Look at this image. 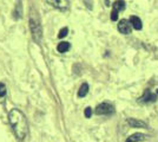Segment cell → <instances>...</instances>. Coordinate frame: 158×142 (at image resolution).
Segmentation results:
<instances>
[{
    "instance_id": "1",
    "label": "cell",
    "mask_w": 158,
    "mask_h": 142,
    "mask_svg": "<svg viewBox=\"0 0 158 142\" xmlns=\"http://www.w3.org/2000/svg\"><path fill=\"white\" fill-rule=\"evenodd\" d=\"M8 121L12 126L15 136L19 140H24L28 133V126L25 115L18 109H12L8 113Z\"/></svg>"
},
{
    "instance_id": "2",
    "label": "cell",
    "mask_w": 158,
    "mask_h": 142,
    "mask_svg": "<svg viewBox=\"0 0 158 142\" xmlns=\"http://www.w3.org/2000/svg\"><path fill=\"white\" fill-rule=\"evenodd\" d=\"M30 27H31V31H32L33 39L37 41L38 44L41 43L43 39V30H41V25H40V21L38 18H30Z\"/></svg>"
},
{
    "instance_id": "3",
    "label": "cell",
    "mask_w": 158,
    "mask_h": 142,
    "mask_svg": "<svg viewBox=\"0 0 158 142\" xmlns=\"http://www.w3.org/2000/svg\"><path fill=\"white\" fill-rule=\"evenodd\" d=\"M113 113H114V108L110 103H100L96 108L97 115H111Z\"/></svg>"
},
{
    "instance_id": "4",
    "label": "cell",
    "mask_w": 158,
    "mask_h": 142,
    "mask_svg": "<svg viewBox=\"0 0 158 142\" xmlns=\"http://www.w3.org/2000/svg\"><path fill=\"white\" fill-rule=\"evenodd\" d=\"M125 8V2L123 0H117L112 5V12H111V20L116 21L118 19V13Z\"/></svg>"
},
{
    "instance_id": "5",
    "label": "cell",
    "mask_w": 158,
    "mask_h": 142,
    "mask_svg": "<svg viewBox=\"0 0 158 142\" xmlns=\"http://www.w3.org/2000/svg\"><path fill=\"white\" fill-rule=\"evenodd\" d=\"M158 97V91L157 93H151L150 90H145L143 96L138 100L139 103H152L157 100Z\"/></svg>"
},
{
    "instance_id": "6",
    "label": "cell",
    "mask_w": 158,
    "mask_h": 142,
    "mask_svg": "<svg viewBox=\"0 0 158 142\" xmlns=\"http://www.w3.org/2000/svg\"><path fill=\"white\" fill-rule=\"evenodd\" d=\"M46 2L54 8L60 10V11H66L69 8V5H70L69 0H46Z\"/></svg>"
},
{
    "instance_id": "7",
    "label": "cell",
    "mask_w": 158,
    "mask_h": 142,
    "mask_svg": "<svg viewBox=\"0 0 158 142\" xmlns=\"http://www.w3.org/2000/svg\"><path fill=\"white\" fill-rule=\"evenodd\" d=\"M118 30L120 33L123 34H130L132 31V25L130 20H126V19H122L119 20L118 24Z\"/></svg>"
},
{
    "instance_id": "8",
    "label": "cell",
    "mask_w": 158,
    "mask_h": 142,
    "mask_svg": "<svg viewBox=\"0 0 158 142\" xmlns=\"http://www.w3.org/2000/svg\"><path fill=\"white\" fill-rule=\"evenodd\" d=\"M127 123L132 128H148V124L144 121H140L137 118H127Z\"/></svg>"
},
{
    "instance_id": "9",
    "label": "cell",
    "mask_w": 158,
    "mask_h": 142,
    "mask_svg": "<svg viewBox=\"0 0 158 142\" xmlns=\"http://www.w3.org/2000/svg\"><path fill=\"white\" fill-rule=\"evenodd\" d=\"M149 136L143 134V133H136V134H132L127 140L126 142H140V141H145L146 139H148Z\"/></svg>"
},
{
    "instance_id": "10",
    "label": "cell",
    "mask_w": 158,
    "mask_h": 142,
    "mask_svg": "<svg viewBox=\"0 0 158 142\" xmlns=\"http://www.w3.org/2000/svg\"><path fill=\"white\" fill-rule=\"evenodd\" d=\"M130 23H131L132 27H133L135 30H142V27H143L142 20L139 19L138 17H136V15H131V17H130Z\"/></svg>"
},
{
    "instance_id": "11",
    "label": "cell",
    "mask_w": 158,
    "mask_h": 142,
    "mask_svg": "<svg viewBox=\"0 0 158 142\" xmlns=\"http://www.w3.org/2000/svg\"><path fill=\"white\" fill-rule=\"evenodd\" d=\"M70 47H71V45H70V43H69V41H61V43L58 44L57 50H58V52H60V54H64V52H66Z\"/></svg>"
},
{
    "instance_id": "12",
    "label": "cell",
    "mask_w": 158,
    "mask_h": 142,
    "mask_svg": "<svg viewBox=\"0 0 158 142\" xmlns=\"http://www.w3.org/2000/svg\"><path fill=\"white\" fill-rule=\"evenodd\" d=\"M89 89H90L89 88V84H87V83H83L78 91L79 97H85L86 95H87V93H89Z\"/></svg>"
},
{
    "instance_id": "13",
    "label": "cell",
    "mask_w": 158,
    "mask_h": 142,
    "mask_svg": "<svg viewBox=\"0 0 158 142\" xmlns=\"http://www.w3.org/2000/svg\"><path fill=\"white\" fill-rule=\"evenodd\" d=\"M20 2H21V1L19 0L18 4H17V6H15V10H14V12H13V17L15 19H19L20 17H21V14H23V8H21Z\"/></svg>"
},
{
    "instance_id": "14",
    "label": "cell",
    "mask_w": 158,
    "mask_h": 142,
    "mask_svg": "<svg viewBox=\"0 0 158 142\" xmlns=\"http://www.w3.org/2000/svg\"><path fill=\"white\" fill-rule=\"evenodd\" d=\"M67 32H69V28H67V27H64V28H61V30L59 31L58 37H59V38H64V37L67 36Z\"/></svg>"
},
{
    "instance_id": "15",
    "label": "cell",
    "mask_w": 158,
    "mask_h": 142,
    "mask_svg": "<svg viewBox=\"0 0 158 142\" xmlns=\"http://www.w3.org/2000/svg\"><path fill=\"white\" fill-rule=\"evenodd\" d=\"M6 95V85L4 83H0V97H4Z\"/></svg>"
},
{
    "instance_id": "16",
    "label": "cell",
    "mask_w": 158,
    "mask_h": 142,
    "mask_svg": "<svg viewBox=\"0 0 158 142\" xmlns=\"http://www.w3.org/2000/svg\"><path fill=\"white\" fill-rule=\"evenodd\" d=\"M84 115H85V117H87V118H90V117H91V115H92V109L90 108V107H87V108H85V111H84Z\"/></svg>"
},
{
    "instance_id": "17",
    "label": "cell",
    "mask_w": 158,
    "mask_h": 142,
    "mask_svg": "<svg viewBox=\"0 0 158 142\" xmlns=\"http://www.w3.org/2000/svg\"><path fill=\"white\" fill-rule=\"evenodd\" d=\"M105 4H106V6H110V5H109V4H110V1H109V0H105Z\"/></svg>"
}]
</instances>
